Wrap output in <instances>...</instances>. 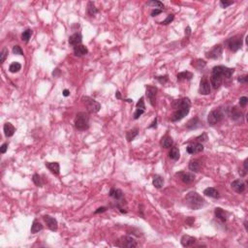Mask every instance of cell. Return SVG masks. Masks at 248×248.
<instances>
[{
    "mask_svg": "<svg viewBox=\"0 0 248 248\" xmlns=\"http://www.w3.org/2000/svg\"><path fill=\"white\" fill-rule=\"evenodd\" d=\"M185 202H186V204L191 208V209H194V210H198L200 208H202L203 206H204V200L203 198L198 194L197 192H189L186 197H185Z\"/></svg>",
    "mask_w": 248,
    "mask_h": 248,
    "instance_id": "cell-1",
    "label": "cell"
},
{
    "mask_svg": "<svg viewBox=\"0 0 248 248\" xmlns=\"http://www.w3.org/2000/svg\"><path fill=\"white\" fill-rule=\"evenodd\" d=\"M84 103V105L86 106V108H87V110L89 113H98L101 109V105L95 101L94 99L90 98V97L88 96H84L82 97V99Z\"/></svg>",
    "mask_w": 248,
    "mask_h": 248,
    "instance_id": "cell-4",
    "label": "cell"
},
{
    "mask_svg": "<svg viewBox=\"0 0 248 248\" xmlns=\"http://www.w3.org/2000/svg\"><path fill=\"white\" fill-rule=\"evenodd\" d=\"M43 229H44V227H43V225L37 220L35 219L33 221V223H32V226H31V234H36V233H39L40 231H42Z\"/></svg>",
    "mask_w": 248,
    "mask_h": 248,
    "instance_id": "cell-28",
    "label": "cell"
},
{
    "mask_svg": "<svg viewBox=\"0 0 248 248\" xmlns=\"http://www.w3.org/2000/svg\"><path fill=\"white\" fill-rule=\"evenodd\" d=\"M155 79L161 83V84H166L169 81V76L168 75H165V76H158V77H155Z\"/></svg>",
    "mask_w": 248,
    "mask_h": 248,
    "instance_id": "cell-41",
    "label": "cell"
},
{
    "mask_svg": "<svg viewBox=\"0 0 248 248\" xmlns=\"http://www.w3.org/2000/svg\"><path fill=\"white\" fill-rule=\"evenodd\" d=\"M116 246L119 247H127V248H135L138 246L137 240L132 238L130 235H124L121 236V238L117 240V242L115 243Z\"/></svg>",
    "mask_w": 248,
    "mask_h": 248,
    "instance_id": "cell-5",
    "label": "cell"
},
{
    "mask_svg": "<svg viewBox=\"0 0 248 248\" xmlns=\"http://www.w3.org/2000/svg\"><path fill=\"white\" fill-rule=\"evenodd\" d=\"M223 118V113L220 110H213L208 115V123L209 125H215L220 122Z\"/></svg>",
    "mask_w": 248,
    "mask_h": 248,
    "instance_id": "cell-7",
    "label": "cell"
},
{
    "mask_svg": "<svg viewBox=\"0 0 248 248\" xmlns=\"http://www.w3.org/2000/svg\"><path fill=\"white\" fill-rule=\"evenodd\" d=\"M144 100H145L144 97H141V99L139 100V102L136 105L137 109H142V110H145V101Z\"/></svg>",
    "mask_w": 248,
    "mask_h": 248,
    "instance_id": "cell-43",
    "label": "cell"
},
{
    "mask_svg": "<svg viewBox=\"0 0 248 248\" xmlns=\"http://www.w3.org/2000/svg\"><path fill=\"white\" fill-rule=\"evenodd\" d=\"M199 92L202 95H208L210 93V84L207 77H203L200 82Z\"/></svg>",
    "mask_w": 248,
    "mask_h": 248,
    "instance_id": "cell-11",
    "label": "cell"
},
{
    "mask_svg": "<svg viewBox=\"0 0 248 248\" xmlns=\"http://www.w3.org/2000/svg\"><path fill=\"white\" fill-rule=\"evenodd\" d=\"M7 149H8V143H4L1 145V147H0V152H1L2 154H4L7 151Z\"/></svg>",
    "mask_w": 248,
    "mask_h": 248,
    "instance_id": "cell-50",
    "label": "cell"
},
{
    "mask_svg": "<svg viewBox=\"0 0 248 248\" xmlns=\"http://www.w3.org/2000/svg\"><path fill=\"white\" fill-rule=\"evenodd\" d=\"M190 108H179V109L176 110L175 113H172L171 117V122H177L181 120L183 117L186 116L189 113Z\"/></svg>",
    "mask_w": 248,
    "mask_h": 248,
    "instance_id": "cell-8",
    "label": "cell"
},
{
    "mask_svg": "<svg viewBox=\"0 0 248 248\" xmlns=\"http://www.w3.org/2000/svg\"><path fill=\"white\" fill-rule=\"evenodd\" d=\"M197 124H199V118L198 117H194L192 118L191 120H189V122L187 123L186 127L188 129H194V128H197Z\"/></svg>",
    "mask_w": 248,
    "mask_h": 248,
    "instance_id": "cell-38",
    "label": "cell"
},
{
    "mask_svg": "<svg viewBox=\"0 0 248 248\" xmlns=\"http://www.w3.org/2000/svg\"><path fill=\"white\" fill-rule=\"evenodd\" d=\"M82 36L81 33H75L69 38V44L73 47L82 45Z\"/></svg>",
    "mask_w": 248,
    "mask_h": 248,
    "instance_id": "cell-19",
    "label": "cell"
},
{
    "mask_svg": "<svg viewBox=\"0 0 248 248\" xmlns=\"http://www.w3.org/2000/svg\"><path fill=\"white\" fill-rule=\"evenodd\" d=\"M230 116L233 118L234 120H236V119H239V118H241L242 116V113L239 110V109H236L235 107L232 108V109L230 110Z\"/></svg>",
    "mask_w": 248,
    "mask_h": 248,
    "instance_id": "cell-30",
    "label": "cell"
},
{
    "mask_svg": "<svg viewBox=\"0 0 248 248\" xmlns=\"http://www.w3.org/2000/svg\"><path fill=\"white\" fill-rule=\"evenodd\" d=\"M238 82H240V83H246L248 82V76H247V75H244V76L239 77L238 78Z\"/></svg>",
    "mask_w": 248,
    "mask_h": 248,
    "instance_id": "cell-49",
    "label": "cell"
},
{
    "mask_svg": "<svg viewBox=\"0 0 248 248\" xmlns=\"http://www.w3.org/2000/svg\"><path fill=\"white\" fill-rule=\"evenodd\" d=\"M203 194L208 197H210V198H213V199H217L219 198V192L218 190H216L213 187H208V188H206L203 190Z\"/></svg>",
    "mask_w": 248,
    "mask_h": 248,
    "instance_id": "cell-21",
    "label": "cell"
},
{
    "mask_svg": "<svg viewBox=\"0 0 248 248\" xmlns=\"http://www.w3.org/2000/svg\"><path fill=\"white\" fill-rule=\"evenodd\" d=\"M88 52V50L83 45H79L77 47H74V53L76 56H82L85 55Z\"/></svg>",
    "mask_w": 248,
    "mask_h": 248,
    "instance_id": "cell-23",
    "label": "cell"
},
{
    "mask_svg": "<svg viewBox=\"0 0 248 248\" xmlns=\"http://www.w3.org/2000/svg\"><path fill=\"white\" fill-rule=\"evenodd\" d=\"M222 52H223V47L221 45H217L214 46L213 49H211L209 51H208L206 53V56L210 59H218L221 57Z\"/></svg>",
    "mask_w": 248,
    "mask_h": 248,
    "instance_id": "cell-10",
    "label": "cell"
},
{
    "mask_svg": "<svg viewBox=\"0 0 248 248\" xmlns=\"http://www.w3.org/2000/svg\"><path fill=\"white\" fill-rule=\"evenodd\" d=\"M75 127L80 131H84L89 127V115L87 113L81 112L78 113L75 117Z\"/></svg>",
    "mask_w": 248,
    "mask_h": 248,
    "instance_id": "cell-2",
    "label": "cell"
},
{
    "mask_svg": "<svg viewBox=\"0 0 248 248\" xmlns=\"http://www.w3.org/2000/svg\"><path fill=\"white\" fill-rule=\"evenodd\" d=\"M115 97H116L117 99H121V94H120L119 91H116V93H115Z\"/></svg>",
    "mask_w": 248,
    "mask_h": 248,
    "instance_id": "cell-58",
    "label": "cell"
},
{
    "mask_svg": "<svg viewBox=\"0 0 248 248\" xmlns=\"http://www.w3.org/2000/svg\"><path fill=\"white\" fill-rule=\"evenodd\" d=\"M247 161H248V160L246 159V160L244 161V163H243V167H244V171H247Z\"/></svg>",
    "mask_w": 248,
    "mask_h": 248,
    "instance_id": "cell-59",
    "label": "cell"
},
{
    "mask_svg": "<svg viewBox=\"0 0 248 248\" xmlns=\"http://www.w3.org/2000/svg\"><path fill=\"white\" fill-rule=\"evenodd\" d=\"M231 186H232V189H233L235 192L239 193V194L243 193V192L245 191V189H246L245 183H244L241 179H235V180H234V181L232 182Z\"/></svg>",
    "mask_w": 248,
    "mask_h": 248,
    "instance_id": "cell-13",
    "label": "cell"
},
{
    "mask_svg": "<svg viewBox=\"0 0 248 248\" xmlns=\"http://www.w3.org/2000/svg\"><path fill=\"white\" fill-rule=\"evenodd\" d=\"M20 69H21V65H20V64H19L18 62H13V63L10 65V67H9V71H10L11 73H17V72H18Z\"/></svg>",
    "mask_w": 248,
    "mask_h": 248,
    "instance_id": "cell-37",
    "label": "cell"
},
{
    "mask_svg": "<svg viewBox=\"0 0 248 248\" xmlns=\"http://www.w3.org/2000/svg\"><path fill=\"white\" fill-rule=\"evenodd\" d=\"M214 213H215V216H216L221 222H226L227 221V213H226L222 208H216L214 210Z\"/></svg>",
    "mask_w": 248,
    "mask_h": 248,
    "instance_id": "cell-26",
    "label": "cell"
},
{
    "mask_svg": "<svg viewBox=\"0 0 248 248\" xmlns=\"http://www.w3.org/2000/svg\"><path fill=\"white\" fill-rule=\"evenodd\" d=\"M32 30L31 29H26L25 31H24V33L21 34V40H23L24 43H28V41L30 40L31 36H32Z\"/></svg>",
    "mask_w": 248,
    "mask_h": 248,
    "instance_id": "cell-36",
    "label": "cell"
},
{
    "mask_svg": "<svg viewBox=\"0 0 248 248\" xmlns=\"http://www.w3.org/2000/svg\"><path fill=\"white\" fill-rule=\"evenodd\" d=\"M207 140H208V136H207V134H206V133H203L201 136H199V137H197V138H196V141H197V143L204 142V141H207Z\"/></svg>",
    "mask_w": 248,
    "mask_h": 248,
    "instance_id": "cell-47",
    "label": "cell"
},
{
    "mask_svg": "<svg viewBox=\"0 0 248 248\" xmlns=\"http://www.w3.org/2000/svg\"><path fill=\"white\" fill-rule=\"evenodd\" d=\"M174 18H175V16L172 15V14H170L168 17H167V18L165 19V20H163L162 23H160L161 24H164V25H167V24H171L172 20H174Z\"/></svg>",
    "mask_w": 248,
    "mask_h": 248,
    "instance_id": "cell-44",
    "label": "cell"
},
{
    "mask_svg": "<svg viewBox=\"0 0 248 248\" xmlns=\"http://www.w3.org/2000/svg\"><path fill=\"white\" fill-rule=\"evenodd\" d=\"M138 134H139V130H138V129H133V130L128 131L126 133V139H127V141L128 142L133 141V140L138 136Z\"/></svg>",
    "mask_w": 248,
    "mask_h": 248,
    "instance_id": "cell-35",
    "label": "cell"
},
{
    "mask_svg": "<svg viewBox=\"0 0 248 248\" xmlns=\"http://www.w3.org/2000/svg\"><path fill=\"white\" fill-rule=\"evenodd\" d=\"M32 180H33L34 184L36 186H38V187L42 186V178H41V177L38 174H34L33 175V177H32Z\"/></svg>",
    "mask_w": 248,
    "mask_h": 248,
    "instance_id": "cell-40",
    "label": "cell"
},
{
    "mask_svg": "<svg viewBox=\"0 0 248 248\" xmlns=\"http://www.w3.org/2000/svg\"><path fill=\"white\" fill-rule=\"evenodd\" d=\"M145 110H142V109H137L136 112L134 113V119H138V118L141 116L143 113H145Z\"/></svg>",
    "mask_w": 248,
    "mask_h": 248,
    "instance_id": "cell-46",
    "label": "cell"
},
{
    "mask_svg": "<svg viewBox=\"0 0 248 248\" xmlns=\"http://www.w3.org/2000/svg\"><path fill=\"white\" fill-rule=\"evenodd\" d=\"M247 103H248V98H247V97H245V96L240 97V107H242V108L246 107Z\"/></svg>",
    "mask_w": 248,
    "mask_h": 248,
    "instance_id": "cell-48",
    "label": "cell"
},
{
    "mask_svg": "<svg viewBox=\"0 0 248 248\" xmlns=\"http://www.w3.org/2000/svg\"><path fill=\"white\" fill-rule=\"evenodd\" d=\"M156 126H157V118H155V119L153 120V122L151 123V125H149V126H148V128H149V129H150V128H154V127L156 128Z\"/></svg>",
    "mask_w": 248,
    "mask_h": 248,
    "instance_id": "cell-56",
    "label": "cell"
},
{
    "mask_svg": "<svg viewBox=\"0 0 248 248\" xmlns=\"http://www.w3.org/2000/svg\"><path fill=\"white\" fill-rule=\"evenodd\" d=\"M157 87L153 85H147L146 86V97L149 101V104L152 107L156 104V93H157Z\"/></svg>",
    "mask_w": 248,
    "mask_h": 248,
    "instance_id": "cell-9",
    "label": "cell"
},
{
    "mask_svg": "<svg viewBox=\"0 0 248 248\" xmlns=\"http://www.w3.org/2000/svg\"><path fill=\"white\" fill-rule=\"evenodd\" d=\"M187 152L189 154H196V153H200L203 150V145L201 143H194L191 144L187 146L186 148Z\"/></svg>",
    "mask_w": 248,
    "mask_h": 248,
    "instance_id": "cell-15",
    "label": "cell"
},
{
    "mask_svg": "<svg viewBox=\"0 0 248 248\" xmlns=\"http://www.w3.org/2000/svg\"><path fill=\"white\" fill-rule=\"evenodd\" d=\"M59 75H60V70L59 69H55V71L52 72V76H55V77H59Z\"/></svg>",
    "mask_w": 248,
    "mask_h": 248,
    "instance_id": "cell-55",
    "label": "cell"
},
{
    "mask_svg": "<svg viewBox=\"0 0 248 248\" xmlns=\"http://www.w3.org/2000/svg\"><path fill=\"white\" fill-rule=\"evenodd\" d=\"M180 242L182 244V246L184 247H190L193 246L196 242V238H193V236H190L188 235H182V238L180 240Z\"/></svg>",
    "mask_w": 248,
    "mask_h": 248,
    "instance_id": "cell-18",
    "label": "cell"
},
{
    "mask_svg": "<svg viewBox=\"0 0 248 248\" xmlns=\"http://www.w3.org/2000/svg\"><path fill=\"white\" fill-rule=\"evenodd\" d=\"M233 2H228V1H220V6L222 8H227L228 6L232 5Z\"/></svg>",
    "mask_w": 248,
    "mask_h": 248,
    "instance_id": "cell-52",
    "label": "cell"
},
{
    "mask_svg": "<svg viewBox=\"0 0 248 248\" xmlns=\"http://www.w3.org/2000/svg\"><path fill=\"white\" fill-rule=\"evenodd\" d=\"M169 157H170L171 159H172V160H175V161L178 160V159H179V157H180V152H179V149H178L177 147H176V146L171 147V151L169 152Z\"/></svg>",
    "mask_w": 248,
    "mask_h": 248,
    "instance_id": "cell-32",
    "label": "cell"
},
{
    "mask_svg": "<svg viewBox=\"0 0 248 248\" xmlns=\"http://www.w3.org/2000/svg\"><path fill=\"white\" fill-rule=\"evenodd\" d=\"M152 183H153L154 187L160 189L161 187H162V186L164 185V179H163L162 177H160V176H155V177H153Z\"/></svg>",
    "mask_w": 248,
    "mask_h": 248,
    "instance_id": "cell-34",
    "label": "cell"
},
{
    "mask_svg": "<svg viewBox=\"0 0 248 248\" xmlns=\"http://www.w3.org/2000/svg\"><path fill=\"white\" fill-rule=\"evenodd\" d=\"M222 82H223V78L221 76H218V75H215V74H211L210 83L213 86L214 89H218L222 84Z\"/></svg>",
    "mask_w": 248,
    "mask_h": 248,
    "instance_id": "cell-20",
    "label": "cell"
},
{
    "mask_svg": "<svg viewBox=\"0 0 248 248\" xmlns=\"http://www.w3.org/2000/svg\"><path fill=\"white\" fill-rule=\"evenodd\" d=\"M46 167L52 172L53 175L58 176L60 172V167L57 162H50V163H46Z\"/></svg>",
    "mask_w": 248,
    "mask_h": 248,
    "instance_id": "cell-22",
    "label": "cell"
},
{
    "mask_svg": "<svg viewBox=\"0 0 248 248\" xmlns=\"http://www.w3.org/2000/svg\"><path fill=\"white\" fill-rule=\"evenodd\" d=\"M177 176H178L182 182L186 183V184H189L195 180V175L192 172H179V174H177Z\"/></svg>",
    "mask_w": 248,
    "mask_h": 248,
    "instance_id": "cell-16",
    "label": "cell"
},
{
    "mask_svg": "<svg viewBox=\"0 0 248 248\" xmlns=\"http://www.w3.org/2000/svg\"><path fill=\"white\" fill-rule=\"evenodd\" d=\"M227 43H228V47H229L230 50L233 51V52H235V51H238L239 50H240L241 47H242V44H243L242 37L240 36V35L234 36V37L230 38Z\"/></svg>",
    "mask_w": 248,
    "mask_h": 248,
    "instance_id": "cell-6",
    "label": "cell"
},
{
    "mask_svg": "<svg viewBox=\"0 0 248 248\" xmlns=\"http://www.w3.org/2000/svg\"><path fill=\"white\" fill-rule=\"evenodd\" d=\"M3 130H4V134L7 138L9 137H12L16 131V129L15 127L13 126L12 123H10V122H7L4 124V127H3Z\"/></svg>",
    "mask_w": 248,
    "mask_h": 248,
    "instance_id": "cell-24",
    "label": "cell"
},
{
    "mask_svg": "<svg viewBox=\"0 0 248 248\" xmlns=\"http://www.w3.org/2000/svg\"><path fill=\"white\" fill-rule=\"evenodd\" d=\"M172 107H174V109L176 110L179 109V108H190L191 102L189 98H182V99L175 101V103L172 104Z\"/></svg>",
    "mask_w": 248,
    "mask_h": 248,
    "instance_id": "cell-17",
    "label": "cell"
},
{
    "mask_svg": "<svg viewBox=\"0 0 248 248\" xmlns=\"http://www.w3.org/2000/svg\"><path fill=\"white\" fill-rule=\"evenodd\" d=\"M13 53L14 55H23L24 51L19 46H15V47H13Z\"/></svg>",
    "mask_w": 248,
    "mask_h": 248,
    "instance_id": "cell-45",
    "label": "cell"
},
{
    "mask_svg": "<svg viewBox=\"0 0 248 248\" xmlns=\"http://www.w3.org/2000/svg\"><path fill=\"white\" fill-rule=\"evenodd\" d=\"M190 34H191V28H190V26H187L185 28V36H186V39L190 36Z\"/></svg>",
    "mask_w": 248,
    "mask_h": 248,
    "instance_id": "cell-54",
    "label": "cell"
},
{
    "mask_svg": "<svg viewBox=\"0 0 248 248\" xmlns=\"http://www.w3.org/2000/svg\"><path fill=\"white\" fill-rule=\"evenodd\" d=\"M163 12V10H160V9H154L152 12H151V17H155V16H158L160 15L161 13Z\"/></svg>",
    "mask_w": 248,
    "mask_h": 248,
    "instance_id": "cell-51",
    "label": "cell"
},
{
    "mask_svg": "<svg viewBox=\"0 0 248 248\" xmlns=\"http://www.w3.org/2000/svg\"><path fill=\"white\" fill-rule=\"evenodd\" d=\"M8 49L7 48H4L2 50H1V53H0V57H1V59H0V61H1V63H3L6 59V57L8 56Z\"/></svg>",
    "mask_w": 248,
    "mask_h": 248,
    "instance_id": "cell-42",
    "label": "cell"
},
{
    "mask_svg": "<svg viewBox=\"0 0 248 248\" xmlns=\"http://www.w3.org/2000/svg\"><path fill=\"white\" fill-rule=\"evenodd\" d=\"M70 95V91L68 89H64L63 90V96H65V97H68Z\"/></svg>",
    "mask_w": 248,
    "mask_h": 248,
    "instance_id": "cell-57",
    "label": "cell"
},
{
    "mask_svg": "<svg viewBox=\"0 0 248 248\" xmlns=\"http://www.w3.org/2000/svg\"><path fill=\"white\" fill-rule=\"evenodd\" d=\"M43 219H44V221L46 222V224H47V226H48V228H49L50 231H53V232L57 231L58 223H57V220H56L55 218H53V217L50 216V215H45V216L43 217Z\"/></svg>",
    "mask_w": 248,
    "mask_h": 248,
    "instance_id": "cell-12",
    "label": "cell"
},
{
    "mask_svg": "<svg viewBox=\"0 0 248 248\" xmlns=\"http://www.w3.org/2000/svg\"><path fill=\"white\" fill-rule=\"evenodd\" d=\"M177 81H182V80H191L193 78V74L189 71H184V72H180L177 74Z\"/></svg>",
    "mask_w": 248,
    "mask_h": 248,
    "instance_id": "cell-29",
    "label": "cell"
},
{
    "mask_svg": "<svg viewBox=\"0 0 248 248\" xmlns=\"http://www.w3.org/2000/svg\"><path fill=\"white\" fill-rule=\"evenodd\" d=\"M147 5L148 6H154V7H156L155 9H160V10H163L164 9V4L161 2V1H149V2H147Z\"/></svg>",
    "mask_w": 248,
    "mask_h": 248,
    "instance_id": "cell-39",
    "label": "cell"
},
{
    "mask_svg": "<svg viewBox=\"0 0 248 248\" xmlns=\"http://www.w3.org/2000/svg\"><path fill=\"white\" fill-rule=\"evenodd\" d=\"M98 12H99V10L95 7V4L92 1H89L87 4V14L90 17H94L96 14H98Z\"/></svg>",
    "mask_w": 248,
    "mask_h": 248,
    "instance_id": "cell-31",
    "label": "cell"
},
{
    "mask_svg": "<svg viewBox=\"0 0 248 248\" xmlns=\"http://www.w3.org/2000/svg\"><path fill=\"white\" fill-rule=\"evenodd\" d=\"M235 69L234 68H228L226 66H215L212 68L211 74H215L218 75V76H221L222 78H226V79H230L232 77V75L234 74Z\"/></svg>",
    "mask_w": 248,
    "mask_h": 248,
    "instance_id": "cell-3",
    "label": "cell"
},
{
    "mask_svg": "<svg viewBox=\"0 0 248 248\" xmlns=\"http://www.w3.org/2000/svg\"><path fill=\"white\" fill-rule=\"evenodd\" d=\"M191 65L194 68H196L197 70L201 71V70H203L204 67L207 66V62L204 60H203V59H196V60H192Z\"/></svg>",
    "mask_w": 248,
    "mask_h": 248,
    "instance_id": "cell-27",
    "label": "cell"
},
{
    "mask_svg": "<svg viewBox=\"0 0 248 248\" xmlns=\"http://www.w3.org/2000/svg\"><path fill=\"white\" fill-rule=\"evenodd\" d=\"M109 195L113 198L114 200L118 201V203H125V200H124V194L123 192L120 190V189H116V188H112L110 190V194Z\"/></svg>",
    "mask_w": 248,
    "mask_h": 248,
    "instance_id": "cell-14",
    "label": "cell"
},
{
    "mask_svg": "<svg viewBox=\"0 0 248 248\" xmlns=\"http://www.w3.org/2000/svg\"><path fill=\"white\" fill-rule=\"evenodd\" d=\"M107 210V208L106 207H102V208H97V210H95V214H98V213H103Z\"/></svg>",
    "mask_w": 248,
    "mask_h": 248,
    "instance_id": "cell-53",
    "label": "cell"
},
{
    "mask_svg": "<svg viewBox=\"0 0 248 248\" xmlns=\"http://www.w3.org/2000/svg\"><path fill=\"white\" fill-rule=\"evenodd\" d=\"M201 169V163L198 159H193L189 162V170L193 172H198Z\"/></svg>",
    "mask_w": 248,
    "mask_h": 248,
    "instance_id": "cell-25",
    "label": "cell"
},
{
    "mask_svg": "<svg viewBox=\"0 0 248 248\" xmlns=\"http://www.w3.org/2000/svg\"><path fill=\"white\" fill-rule=\"evenodd\" d=\"M244 227H245V231H247V221H244Z\"/></svg>",
    "mask_w": 248,
    "mask_h": 248,
    "instance_id": "cell-60",
    "label": "cell"
},
{
    "mask_svg": "<svg viewBox=\"0 0 248 248\" xmlns=\"http://www.w3.org/2000/svg\"><path fill=\"white\" fill-rule=\"evenodd\" d=\"M161 145H162L163 147L165 148H170L172 146L174 145V141H172V139L169 136H165L163 139H162V142H161Z\"/></svg>",
    "mask_w": 248,
    "mask_h": 248,
    "instance_id": "cell-33",
    "label": "cell"
}]
</instances>
